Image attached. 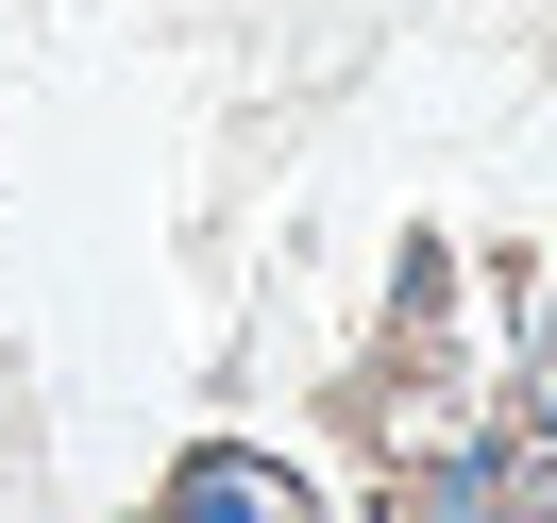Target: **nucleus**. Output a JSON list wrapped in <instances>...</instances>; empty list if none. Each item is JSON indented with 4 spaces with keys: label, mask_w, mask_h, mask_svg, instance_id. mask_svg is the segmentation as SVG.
<instances>
[{
    "label": "nucleus",
    "mask_w": 557,
    "mask_h": 523,
    "mask_svg": "<svg viewBox=\"0 0 557 523\" xmlns=\"http://www.w3.org/2000/svg\"><path fill=\"white\" fill-rule=\"evenodd\" d=\"M186 489H253V507H305V473H271V456H186Z\"/></svg>",
    "instance_id": "nucleus-1"
}]
</instances>
